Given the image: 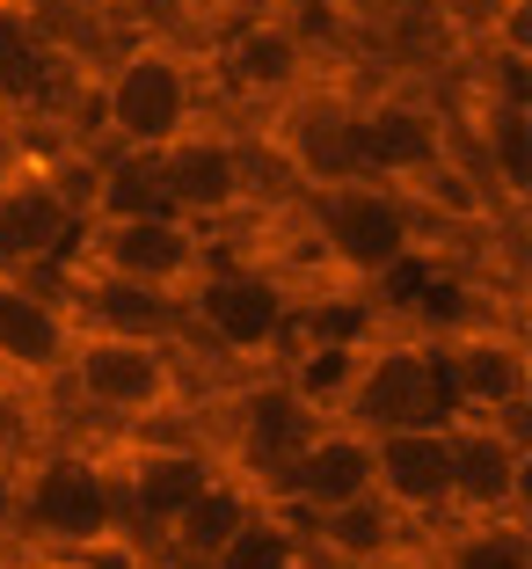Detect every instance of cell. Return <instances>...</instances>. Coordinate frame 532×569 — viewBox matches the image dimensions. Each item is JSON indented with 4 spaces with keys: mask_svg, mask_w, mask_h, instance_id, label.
<instances>
[{
    "mask_svg": "<svg viewBox=\"0 0 532 569\" xmlns=\"http://www.w3.org/2000/svg\"><path fill=\"white\" fill-rule=\"evenodd\" d=\"M8 468H16V533L30 548L59 555V562H81L96 548H132V526L117 511L110 468H102V446L51 438L37 452H8Z\"/></svg>",
    "mask_w": 532,
    "mask_h": 569,
    "instance_id": "cell-1",
    "label": "cell"
},
{
    "mask_svg": "<svg viewBox=\"0 0 532 569\" xmlns=\"http://www.w3.org/2000/svg\"><path fill=\"white\" fill-rule=\"evenodd\" d=\"M190 351L183 343H153V336H102L73 329V351L59 387L73 395V409L117 431H168L190 409Z\"/></svg>",
    "mask_w": 532,
    "mask_h": 569,
    "instance_id": "cell-2",
    "label": "cell"
},
{
    "mask_svg": "<svg viewBox=\"0 0 532 569\" xmlns=\"http://www.w3.org/2000/svg\"><path fill=\"white\" fill-rule=\"evenodd\" d=\"M204 118V81L198 59L168 30L132 37L124 51H110L96 73V147L124 153H161L168 139H183Z\"/></svg>",
    "mask_w": 532,
    "mask_h": 569,
    "instance_id": "cell-3",
    "label": "cell"
},
{
    "mask_svg": "<svg viewBox=\"0 0 532 569\" xmlns=\"http://www.w3.org/2000/svg\"><path fill=\"white\" fill-rule=\"evenodd\" d=\"M183 321L204 351H219L241 372H278L292 336H300V292L263 256H212L183 300Z\"/></svg>",
    "mask_w": 532,
    "mask_h": 569,
    "instance_id": "cell-4",
    "label": "cell"
},
{
    "mask_svg": "<svg viewBox=\"0 0 532 569\" xmlns=\"http://www.w3.org/2000/svg\"><path fill=\"white\" fill-rule=\"evenodd\" d=\"M307 234H314L321 263H335L358 284H380L431 249V219L416 212V198L358 176L335 190H307Z\"/></svg>",
    "mask_w": 532,
    "mask_h": 569,
    "instance_id": "cell-5",
    "label": "cell"
},
{
    "mask_svg": "<svg viewBox=\"0 0 532 569\" xmlns=\"http://www.w3.org/2000/svg\"><path fill=\"white\" fill-rule=\"evenodd\" d=\"M335 417L358 423V431H431V423L452 417L445 372H438V343L431 321H409V329H387L372 321V336L358 343V366H350V387Z\"/></svg>",
    "mask_w": 532,
    "mask_h": 569,
    "instance_id": "cell-6",
    "label": "cell"
},
{
    "mask_svg": "<svg viewBox=\"0 0 532 569\" xmlns=\"http://www.w3.org/2000/svg\"><path fill=\"white\" fill-rule=\"evenodd\" d=\"M153 176H161V198H168L175 219H190L204 234H227V227L255 219V198H263L270 168L227 118L204 110L183 139H168V147L153 153Z\"/></svg>",
    "mask_w": 532,
    "mask_h": 569,
    "instance_id": "cell-7",
    "label": "cell"
},
{
    "mask_svg": "<svg viewBox=\"0 0 532 569\" xmlns=\"http://www.w3.org/2000/svg\"><path fill=\"white\" fill-rule=\"evenodd\" d=\"M212 73L227 81V96L263 102L278 118L284 102L329 88V44L314 37V22L284 16V8H249V16H227L212 44Z\"/></svg>",
    "mask_w": 532,
    "mask_h": 569,
    "instance_id": "cell-8",
    "label": "cell"
},
{
    "mask_svg": "<svg viewBox=\"0 0 532 569\" xmlns=\"http://www.w3.org/2000/svg\"><path fill=\"white\" fill-rule=\"evenodd\" d=\"M438 372H445L452 417H525L532 409V336L518 315H474V321H431Z\"/></svg>",
    "mask_w": 532,
    "mask_h": 569,
    "instance_id": "cell-9",
    "label": "cell"
},
{
    "mask_svg": "<svg viewBox=\"0 0 532 569\" xmlns=\"http://www.w3.org/2000/svg\"><path fill=\"white\" fill-rule=\"evenodd\" d=\"M452 161H460V139H452V118L438 96H416L401 81L358 96V168H365V183L416 198Z\"/></svg>",
    "mask_w": 532,
    "mask_h": 569,
    "instance_id": "cell-10",
    "label": "cell"
},
{
    "mask_svg": "<svg viewBox=\"0 0 532 569\" xmlns=\"http://www.w3.org/2000/svg\"><path fill=\"white\" fill-rule=\"evenodd\" d=\"M212 256H219V234H204L175 212H147V219H88L81 249L67 263L147 284V292H168V300H190V284L212 270Z\"/></svg>",
    "mask_w": 532,
    "mask_h": 569,
    "instance_id": "cell-11",
    "label": "cell"
},
{
    "mask_svg": "<svg viewBox=\"0 0 532 569\" xmlns=\"http://www.w3.org/2000/svg\"><path fill=\"white\" fill-rule=\"evenodd\" d=\"M102 468H110L117 489V511L124 526L139 533H161L219 468V446L212 438H183V431H117V446H102Z\"/></svg>",
    "mask_w": 532,
    "mask_h": 569,
    "instance_id": "cell-12",
    "label": "cell"
},
{
    "mask_svg": "<svg viewBox=\"0 0 532 569\" xmlns=\"http://www.w3.org/2000/svg\"><path fill=\"white\" fill-rule=\"evenodd\" d=\"M445 460H452V519H532V409L496 423L445 417Z\"/></svg>",
    "mask_w": 532,
    "mask_h": 569,
    "instance_id": "cell-13",
    "label": "cell"
},
{
    "mask_svg": "<svg viewBox=\"0 0 532 569\" xmlns=\"http://www.w3.org/2000/svg\"><path fill=\"white\" fill-rule=\"evenodd\" d=\"M81 249V190L67 168L16 161L0 168V270L8 278H51Z\"/></svg>",
    "mask_w": 532,
    "mask_h": 569,
    "instance_id": "cell-14",
    "label": "cell"
},
{
    "mask_svg": "<svg viewBox=\"0 0 532 569\" xmlns=\"http://www.w3.org/2000/svg\"><path fill=\"white\" fill-rule=\"evenodd\" d=\"M73 351V315L51 278L0 270V395L8 387H59Z\"/></svg>",
    "mask_w": 532,
    "mask_h": 569,
    "instance_id": "cell-15",
    "label": "cell"
},
{
    "mask_svg": "<svg viewBox=\"0 0 532 569\" xmlns=\"http://www.w3.org/2000/svg\"><path fill=\"white\" fill-rule=\"evenodd\" d=\"M350 497H372V431H358V423H343V417H321L314 438L284 460L270 503H278L292 526H307V519H321V511H335V503H350Z\"/></svg>",
    "mask_w": 532,
    "mask_h": 569,
    "instance_id": "cell-16",
    "label": "cell"
},
{
    "mask_svg": "<svg viewBox=\"0 0 532 569\" xmlns=\"http://www.w3.org/2000/svg\"><path fill=\"white\" fill-rule=\"evenodd\" d=\"M263 511H270L263 489H255L241 468H227V460H219L212 482H204L198 497H190L183 511H175V519L153 533V555H161L168 569H212L219 555L233 548V540H241L255 519H263Z\"/></svg>",
    "mask_w": 532,
    "mask_h": 569,
    "instance_id": "cell-17",
    "label": "cell"
},
{
    "mask_svg": "<svg viewBox=\"0 0 532 569\" xmlns=\"http://www.w3.org/2000/svg\"><path fill=\"white\" fill-rule=\"evenodd\" d=\"M372 497L394 503L401 519L431 533L452 519V460H445V423L431 431H380L372 438Z\"/></svg>",
    "mask_w": 532,
    "mask_h": 569,
    "instance_id": "cell-18",
    "label": "cell"
},
{
    "mask_svg": "<svg viewBox=\"0 0 532 569\" xmlns=\"http://www.w3.org/2000/svg\"><path fill=\"white\" fill-rule=\"evenodd\" d=\"M460 161H466V176L482 183L489 204H503L511 219H525V198H532V102L482 96L474 147H460Z\"/></svg>",
    "mask_w": 532,
    "mask_h": 569,
    "instance_id": "cell-19",
    "label": "cell"
},
{
    "mask_svg": "<svg viewBox=\"0 0 532 569\" xmlns=\"http://www.w3.org/2000/svg\"><path fill=\"white\" fill-rule=\"evenodd\" d=\"M300 540H307V555H321V562H335V569H387L394 555L416 548L423 533L401 519L394 503L350 497V503H335V511H321V519H307Z\"/></svg>",
    "mask_w": 532,
    "mask_h": 569,
    "instance_id": "cell-20",
    "label": "cell"
},
{
    "mask_svg": "<svg viewBox=\"0 0 532 569\" xmlns=\"http://www.w3.org/2000/svg\"><path fill=\"white\" fill-rule=\"evenodd\" d=\"M59 88V44L37 0H0V118L44 110Z\"/></svg>",
    "mask_w": 532,
    "mask_h": 569,
    "instance_id": "cell-21",
    "label": "cell"
},
{
    "mask_svg": "<svg viewBox=\"0 0 532 569\" xmlns=\"http://www.w3.org/2000/svg\"><path fill=\"white\" fill-rule=\"evenodd\" d=\"M431 569H532V519H452L423 533Z\"/></svg>",
    "mask_w": 532,
    "mask_h": 569,
    "instance_id": "cell-22",
    "label": "cell"
},
{
    "mask_svg": "<svg viewBox=\"0 0 532 569\" xmlns=\"http://www.w3.org/2000/svg\"><path fill=\"white\" fill-rule=\"evenodd\" d=\"M212 569H307V540H300V526H292L278 503H270L263 519L233 540V548L219 555Z\"/></svg>",
    "mask_w": 532,
    "mask_h": 569,
    "instance_id": "cell-23",
    "label": "cell"
},
{
    "mask_svg": "<svg viewBox=\"0 0 532 569\" xmlns=\"http://www.w3.org/2000/svg\"><path fill=\"white\" fill-rule=\"evenodd\" d=\"M270 8H284V16L314 22V16H343V8H358V0H270Z\"/></svg>",
    "mask_w": 532,
    "mask_h": 569,
    "instance_id": "cell-24",
    "label": "cell"
},
{
    "mask_svg": "<svg viewBox=\"0 0 532 569\" xmlns=\"http://www.w3.org/2000/svg\"><path fill=\"white\" fill-rule=\"evenodd\" d=\"M88 8H102V16H139V8H153V0H88Z\"/></svg>",
    "mask_w": 532,
    "mask_h": 569,
    "instance_id": "cell-25",
    "label": "cell"
},
{
    "mask_svg": "<svg viewBox=\"0 0 532 569\" xmlns=\"http://www.w3.org/2000/svg\"><path fill=\"white\" fill-rule=\"evenodd\" d=\"M204 8H219V16H249V8H270V0H204Z\"/></svg>",
    "mask_w": 532,
    "mask_h": 569,
    "instance_id": "cell-26",
    "label": "cell"
},
{
    "mask_svg": "<svg viewBox=\"0 0 532 569\" xmlns=\"http://www.w3.org/2000/svg\"><path fill=\"white\" fill-rule=\"evenodd\" d=\"M51 562H59V555H51ZM59 569H96V562H59Z\"/></svg>",
    "mask_w": 532,
    "mask_h": 569,
    "instance_id": "cell-27",
    "label": "cell"
}]
</instances>
